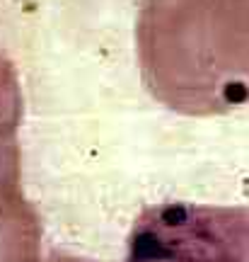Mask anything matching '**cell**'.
<instances>
[{"label":"cell","instance_id":"2","mask_svg":"<svg viewBox=\"0 0 249 262\" xmlns=\"http://www.w3.org/2000/svg\"><path fill=\"white\" fill-rule=\"evenodd\" d=\"M126 262H249V206H145L129 233Z\"/></svg>","mask_w":249,"mask_h":262},{"label":"cell","instance_id":"3","mask_svg":"<svg viewBox=\"0 0 249 262\" xmlns=\"http://www.w3.org/2000/svg\"><path fill=\"white\" fill-rule=\"evenodd\" d=\"M22 90L17 71L0 51V189L19 187V143Z\"/></svg>","mask_w":249,"mask_h":262},{"label":"cell","instance_id":"1","mask_svg":"<svg viewBox=\"0 0 249 262\" xmlns=\"http://www.w3.org/2000/svg\"><path fill=\"white\" fill-rule=\"evenodd\" d=\"M136 51L148 93L172 112L249 104V0H143Z\"/></svg>","mask_w":249,"mask_h":262},{"label":"cell","instance_id":"4","mask_svg":"<svg viewBox=\"0 0 249 262\" xmlns=\"http://www.w3.org/2000/svg\"><path fill=\"white\" fill-rule=\"evenodd\" d=\"M44 262H94L90 257H78V255H68V253H54L48 255Z\"/></svg>","mask_w":249,"mask_h":262}]
</instances>
